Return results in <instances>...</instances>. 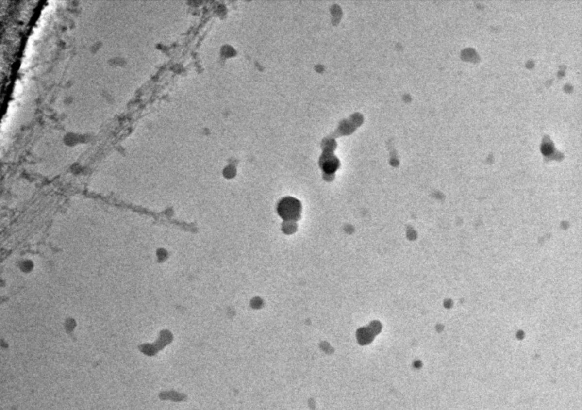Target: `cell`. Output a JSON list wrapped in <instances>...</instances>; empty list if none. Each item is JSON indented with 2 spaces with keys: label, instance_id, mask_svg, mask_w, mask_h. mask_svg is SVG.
Listing matches in <instances>:
<instances>
[{
  "label": "cell",
  "instance_id": "cell-1",
  "mask_svg": "<svg viewBox=\"0 0 582 410\" xmlns=\"http://www.w3.org/2000/svg\"><path fill=\"white\" fill-rule=\"evenodd\" d=\"M278 211L284 220H295L299 217L301 205L295 199L285 198L279 203Z\"/></svg>",
  "mask_w": 582,
  "mask_h": 410
},
{
  "label": "cell",
  "instance_id": "cell-2",
  "mask_svg": "<svg viewBox=\"0 0 582 410\" xmlns=\"http://www.w3.org/2000/svg\"><path fill=\"white\" fill-rule=\"evenodd\" d=\"M21 92H22V85L19 82H17V85H16V88H15V94L18 96V95L20 94Z\"/></svg>",
  "mask_w": 582,
  "mask_h": 410
}]
</instances>
